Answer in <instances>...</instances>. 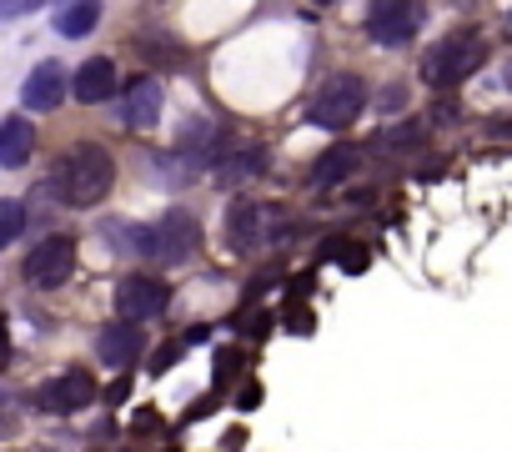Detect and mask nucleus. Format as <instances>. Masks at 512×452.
Wrapping results in <instances>:
<instances>
[{
  "label": "nucleus",
  "mask_w": 512,
  "mask_h": 452,
  "mask_svg": "<svg viewBox=\"0 0 512 452\" xmlns=\"http://www.w3.org/2000/svg\"><path fill=\"white\" fill-rule=\"evenodd\" d=\"M116 186V161L106 146H71L56 171H51V191L66 201V206H96L106 191Z\"/></svg>",
  "instance_id": "obj_1"
},
{
  "label": "nucleus",
  "mask_w": 512,
  "mask_h": 452,
  "mask_svg": "<svg viewBox=\"0 0 512 452\" xmlns=\"http://www.w3.org/2000/svg\"><path fill=\"white\" fill-rule=\"evenodd\" d=\"M196 247H201V221L191 211H166L151 232H141V257H156L161 267L191 262Z\"/></svg>",
  "instance_id": "obj_2"
},
{
  "label": "nucleus",
  "mask_w": 512,
  "mask_h": 452,
  "mask_svg": "<svg viewBox=\"0 0 512 452\" xmlns=\"http://www.w3.org/2000/svg\"><path fill=\"white\" fill-rule=\"evenodd\" d=\"M362 106H367V86H362V76L342 71V76H327V81L312 91L307 116H312L317 126H327V131H342V126H352V121L362 116Z\"/></svg>",
  "instance_id": "obj_3"
},
{
  "label": "nucleus",
  "mask_w": 512,
  "mask_h": 452,
  "mask_svg": "<svg viewBox=\"0 0 512 452\" xmlns=\"http://www.w3.org/2000/svg\"><path fill=\"white\" fill-rule=\"evenodd\" d=\"M482 56H487L482 41L472 31H457L442 46H432V56L422 61V76H427V86H457V81H467L482 66Z\"/></svg>",
  "instance_id": "obj_4"
},
{
  "label": "nucleus",
  "mask_w": 512,
  "mask_h": 452,
  "mask_svg": "<svg viewBox=\"0 0 512 452\" xmlns=\"http://www.w3.org/2000/svg\"><path fill=\"white\" fill-rule=\"evenodd\" d=\"M272 237H282V206L246 201V206L226 211V247L231 252H256V247H267Z\"/></svg>",
  "instance_id": "obj_5"
},
{
  "label": "nucleus",
  "mask_w": 512,
  "mask_h": 452,
  "mask_svg": "<svg viewBox=\"0 0 512 452\" xmlns=\"http://www.w3.org/2000/svg\"><path fill=\"white\" fill-rule=\"evenodd\" d=\"M427 21V6L422 0H372L367 11V36L377 46H407Z\"/></svg>",
  "instance_id": "obj_6"
},
{
  "label": "nucleus",
  "mask_w": 512,
  "mask_h": 452,
  "mask_svg": "<svg viewBox=\"0 0 512 452\" xmlns=\"http://www.w3.org/2000/svg\"><path fill=\"white\" fill-rule=\"evenodd\" d=\"M76 272V242L71 237H46L36 252H26V282L31 287H61Z\"/></svg>",
  "instance_id": "obj_7"
},
{
  "label": "nucleus",
  "mask_w": 512,
  "mask_h": 452,
  "mask_svg": "<svg viewBox=\"0 0 512 452\" xmlns=\"http://www.w3.org/2000/svg\"><path fill=\"white\" fill-rule=\"evenodd\" d=\"M171 307V287L161 277H126L121 292H116V312L121 322H151Z\"/></svg>",
  "instance_id": "obj_8"
},
{
  "label": "nucleus",
  "mask_w": 512,
  "mask_h": 452,
  "mask_svg": "<svg viewBox=\"0 0 512 452\" xmlns=\"http://www.w3.org/2000/svg\"><path fill=\"white\" fill-rule=\"evenodd\" d=\"M96 397V377L91 372H81V367H71V372H56L41 392H36V402H41V412H81L86 402Z\"/></svg>",
  "instance_id": "obj_9"
},
{
  "label": "nucleus",
  "mask_w": 512,
  "mask_h": 452,
  "mask_svg": "<svg viewBox=\"0 0 512 452\" xmlns=\"http://www.w3.org/2000/svg\"><path fill=\"white\" fill-rule=\"evenodd\" d=\"M156 116H161V81L136 76V81L121 91V121H126L131 131H151Z\"/></svg>",
  "instance_id": "obj_10"
},
{
  "label": "nucleus",
  "mask_w": 512,
  "mask_h": 452,
  "mask_svg": "<svg viewBox=\"0 0 512 452\" xmlns=\"http://www.w3.org/2000/svg\"><path fill=\"white\" fill-rule=\"evenodd\" d=\"M21 101H26V111H56V106L66 101V71H61L56 61H41V66L26 76Z\"/></svg>",
  "instance_id": "obj_11"
},
{
  "label": "nucleus",
  "mask_w": 512,
  "mask_h": 452,
  "mask_svg": "<svg viewBox=\"0 0 512 452\" xmlns=\"http://www.w3.org/2000/svg\"><path fill=\"white\" fill-rule=\"evenodd\" d=\"M141 347H146V337L136 332V322H111V327H101V337H96V352H101V362H111V367H131V362L141 357Z\"/></svg>",
  "instance_id": "obj_12"
},
{
  "label": "nucleus",
  "mask_w": 512,
  "mask_h": 452,
  "mask_svg": "<svg viewBox=\"0 0 512 452\" xmlns=\"http://www.w3.org/2000/svg\"><path fill=\"white\" fill-rule=\"evenodd\" d=\"M71 91H76L81 106H101V101H111V91H116V66H111L106 56H91V61L76 71Z\"/></svg>",
  "instance_id": "obj_13"
},
{
  "label": "nucleus",
  "mask_w": 512,
  "mask_h": 452,
  "mask_svg": "<svg viewBox=\"0 0 512 452\" xmlns=\"http://www.w3.org/2000/svg\"><path fill=\"white\" fill-rule=\"evenodd\" d=\"M267 171V146H231L221 161H216V181L221 186H241L251 176Z\"/></svg>",
  "instance_id": "obj_14"
},
{
  "label": "nucleus",
  "mask_w": 512,
  "mask_h": 452,
  "mask_svg": "<svg viewBox=\"0 0 512 452\" xmlns=\"http://www.w3.org/2000/svg\"><path fill=\"white\" fill-rule=\"evenodd\" d=\"M36 151V126L26 116L0 121V166H26Z\"/></svg>",
  "instance_id": "obj_15"
},
{
  "label": "nucleus",
  "mask_w": 512,
  "mask_h": 452,
  "mask_svg": "<svg viewBox=\"0 0 512 452\" xmlns=\"http://www.w3.org/2000/svg\"><path fill=\"white\" fill-rule=\"evenodd\" d=\"M357 166H362V151H357V146H327V151L312 161V186H337V181H347Z\"/></svg>",
  "instance_id": "obj_16"
},
{
  "label": "nucleus",
  "mask_w": 512,
  "mask_h": 452,
  "mask_svg": "<svg viewBox=\"0 0 512 452\" xmlns=\"http://www.w3.org/2000/svg\"><path fill=\"white\" fill-rule=\"evenodd\" d=\"M101 26V0H71V6L56 16V31L66 36V41H81V36H91Z\"/></svg>",
  "instance_id": "obj_17"
},
{
  "label": "nucleus",
  "mask_w": 512,
  "mask_h": 452,
  "mask_svg": "<svg viewBox=\"0 0 512 452\" xmlns=\"http://www.w3.org/2000/svg\"><path fill=\"white\" fill-rule=\"evenodd\" d=\"M26 232V206L21 201H0V247H11Z\"/></svg>",
  "instance_id": "obj_18"
},
{
  "label": "nucleus",
  "mask_w": 512,
  "mask_h": 452,
  "mask_svg": "<svg viewBox=\"0 0 512 452\" xmlns=\"http://www.w3.org/2000/svg\"><path fill=\"white\" fill-rule=\"evenodd\" d=\"M41 6H51V0H0V21H16V16H31V11H41Z\"/></svg>",
  "instance_id": "obj_19"
},
{
  "label": "nucleus",
  "mask_w": 512,
  "mask_h": 452,
  "mask_svg": "<svg viewBox=\"0 0 512 452\" xmlns=\"http://www.w3.org/2000/svg\"><path fill=\"white\" fill-rule=\"evenodd\" d=\"M402 106H407V91L402 86H387L382 91V111H402Z\"/></svg>",
  "instance_id": "obj_20"
},
{
  "label": "nucleus",
  "mask_w": 512,
  "mask_h": 452,
  "mask_svg": "<svg viewBox=\"0 0 512 452\" xmlns=\"http://www.w3.org/2000/svg\"><path fill=\"white\" fill-rule=\"evenodd\" d=\"M6 362H11V327L0 322V367H6Z\"/></svg>",
  "instance_id": "obj_21"
},
{
  "label": "nucleus",
  "mask_w": 512,
  "mask_h": 452,
  "mask_svg": "<svg viewBox=\"0 0 512 452\" xmlns=\"http://www.w3.org/2000/svg\"><path fill=\"white\" fill-rule=\"evenodd\" d=\"M171 362H176V347H161L156 362H151V372H161V367H171Z\"/></svg>",
  "instance_id": "obj_22"
},
{
  "label": "nucleus",
  "mask_w": 512,
  "mask_h": 452,
  "mask_svg": "<svg viewBox=\"0 0 512 452\" xmlns=\"http://www.w3.org/2000/svg\"><path fill=\"white\" fill-rule=\"evenodd\" d=\"M312 6H332V0H312Z\"/></svg>",
  "instance_id": "obj_23"
},
{
  "label": "nucleus",
  "mask_w": 512,
  "mask_h": 452,
  "mask_svg": "<svg viewBox=\"0 0 512 452\" xmlns=\"http://www.w3.org/2000/svg\"><path fill=\"white\" fill-rule=\"evenodd\" d=\"M507 86H512V66H507Z\"/></svg>",
  "instance_id": "obj_24"
},
{
  "label": "nucleus",
  "mask_w": 512,
  "mask_h": 452,
  "mask_svg": "<svg viewBox=\"0 0 512 452\" xmlns=\"http://www.w3.org/2000/svg\"><path fill=\"white\" fill-rule=\"evenodd\" d=\"M0 402H6V387H0Z\"/></svg>",
  "instance_id": "obj_25"
}]
</instances>
